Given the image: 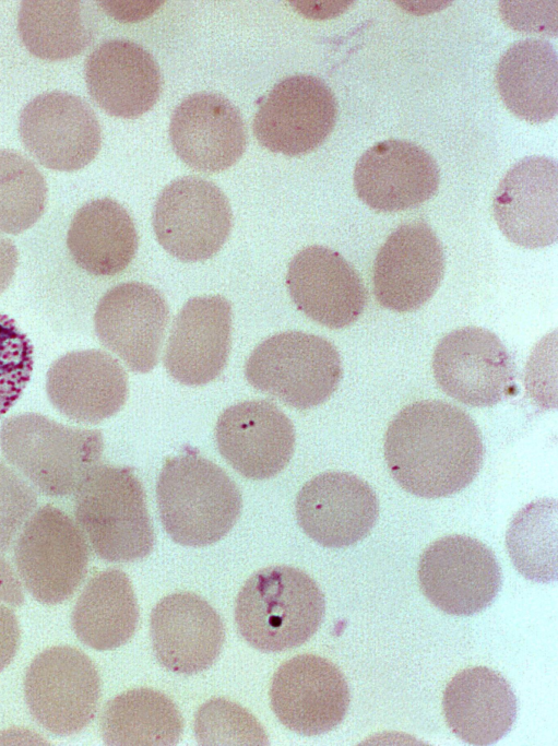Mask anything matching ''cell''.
<instances>
[{"label":"cell","instance_id":"1","mask_svg":"<svg viewBox=\"0 0 558 746\" xmlns=\"http://www.w3.org/2000/svg\"><path fill=\"white\" fill-rule=\"evenodd\" d=\"M384 458L394 481L423 498L453 495L477 476L482 434L462 408L439 400L417 401L391 421Z\"/></svg>","mask_w":558,"mask_h":746},{"label":"cell","instance_id":"2","mask_svg":"<svg viewBox=\"0 0 558 746\" xmlns=\"http://www.w3.org/2000/svg\"><path fill=\"white\" fill-rule=\"evenodd\" d=\"M156 500L170 538L192 547L206 546L225 536L242 507L235 482L194 451L165 461L156 484Z\"/></svg>","mask_w":558,"mask_h":746},{"label":"cell","instance_id":"3","mask_svg":"<svg viewBox=\"0 0 558 746\" xmlns=\"http://www.w3.org/2000/svg\"><path fill=\"white\" fill-rule=\"evenodd\" d=\"M324 611V595L309 575L290 566H271L254 572L240 589L235 621L251 647L281 652L308 641Z\"/></svg>","mask_w":558,"mask_h":746},{"label":"cell","instance_id":"4","mask_svg":"<svg viewBox=\"0 0 558 746\" xmlns=\"http://www.w3.org/2000/svg\"><path fill=\"white\" fill-rule=\"evenodd\" d=\"M74 517L94 553L106 561H135L153 549L145 492L129 467L96 465L74 492Z\"/></svg>","mask_w":558,"mask_h":746},{"label":"cell","instance_id":"5","mask_svg":"<svg viewBox=\"0 0 558 746\" xmlns=\"http://www.w3.org/2000/svg\"><path fill=\"white\" fill-rule=\"evenodd\" d=\"M0 446L7 461L43 494L64 497L98 465L104 440L99 430L25 413L2 423Z\"/></svg>","mask_w":558,"mask_h":746},{"label":"cell","instance_id":"6","mask_svg":"<svg viewBox=\"0 0 558 746\" xmlns=\"http://www.w3.org/2000/svg\"><path fill=\"white\" fill-rule=\"evenodd\" d=\"M342 374L336 347L322 336L301 331L270 336L245 365L253 388L298 410L325 402L337 389Z\"/></svg>","mask_w":558,"mask_h":746},{"label":"cell","instance_id":"7","mask_svg":"<svg viewBox=\"0 0 558 746\" xmlns=\"http://www.w3.org/2000/svg\"><path fill=\"white\" fill-rule=\"evenodd\" d=\"M88 559L86 537L78 523L51 505L29 517L14 547L15 566L26 590L50 605L73 595L85 578Z\"/></svg>","mask_w":558,"mask_h":746},{"label":"cell","instance_id":"8","mask_svg":"<svg viewBox=\"0 0 558 746\" xmlns=\"http://www.w3.org/2000/svg\"><path fill=\"white\" fill-rule=\"evenodd\" d=\"M24 694L32 717L47 731L71 735L94 719L100 697V678L81 650L56 646L29 664Z\"/></svg>","mask_w":558,"mask_h":746},{"label":"cell","instance_id":"9","mask_svg":"<svg viewBox=\"0 0 558 746\" xmlns=\"http://www.w3.org/2000/svg\"><path fill=\"white\" fill-rule=\"evenodd\" d=\"M233 214L223 191L195 176L178 178L159 193L152 224L161 246L183 262L203 261L224 245Z\"/></svg>","mask_w":558,"mask_h":746},{"label":"cell","instance_id":"10","mask_svg":"<svg viewBox=\"0 0 558 746\" xmlns=\"http://www.w3.org/2000/svg\"><path fill=\"white\" fill-rule=\"evenodd\" d=\"M417 575L425 596L442 612L456 616L488 607L502 584L492 550L461 534L432 542L419 558Z\"/></svg>","mask_w":558,"mask_h":746},{"label":"cell","instance_id":"11","mask_svg":"<svg viewBox=\"0 0 558 746\" xmlns=\"http://www.w3.org/2000/svg\"><path fill=\"white\" fill-rule=\"evenodd\" d=\"M337 102L321 79L295 74L280 81L260 104L253 119V134L273 153L287 156L308 154L332 132Z\"/></svg>","mask_w":558,"mask_h":746},{"label":"cell","instance_id":"12","mask_svg":"<svg viewBox=\"0 0 558 746\" xmlns=\"http://www.w3.org/2000/svg\"><path fill=\"white\" fill-rule=\"evenodd\" d=\"M432 371L438 386L454 400L491 406L513 388L514 364L499 338L478 327L451 331L437 344Z\"/></svg>","mask_w":558,"mask_h":746},{"label":"cell","instance_id":"13","mask_svg":"<svg viewBox=\"0 0 558 746\" xmlns=\"http://www.w3.org/2000/svg\"><path fill=\"white\" fill-rule=\"evenodd\" d=\"M19 131L27 151L43 166L73 171L97 155L102 130L92 107L60 91L40 94L23 108Z\"/></svg>","mask_w":558,"mask_h":746},{"label":"cell","instance_id":"14","mask_svg":"<svg viewBox=\"0 0 558 746\" xmlns=\"http://www.w3.org/2000/svg\"><path fill=\"white\" fill-rule=\"evenodd\" d=\"M270 701L287 729L312 736L332 731L344 720L351 695L335 664L320 655L299 654L275 671Z\"/></svg>","mask_w":558,"mask_h":746},{"label":"cell","instance_id":"15","mask_svg":"<svg viewBox=\"0 0 558 746\" xmlns=\"http://www.w3.org/2000/svg\"><path fill=\"white\" fill-rule=\"evenodd\" d=\"M444 274L442 245L423 221L396 227L380 247L372 286L378 303L396 312L419 309L437 292Z\"/></svg>","mask_w":558,"mask_h":746},{"label":"cell","instance_id":"16","mask_svg":"<svg viewBox=\"0 0 558 746\" xmlns=\"http://www.w3.org/2000/svg\"><path fill=\"white\" fill-rule=\"evenodd\" d=\"M168 320V305L156 288L128 282L103 295L94 315V327L102 344L130 370L149 372L158 363Z\"/></svg>","mask_w":558,"mask_h":746},{"label":"cell","instance_id":"17","mask_svg":"<svg viewBox=\"0 0 558 746\" xmlns=\"http://www.w3.org/2000/svg\"><path fill=\"white\" fill-rule=\"evenodd\" d=\"M295 512L299 526L314 542L330 548L364 540L379 516V500L370 485L347 472H324L299 490Z\"/></svg>","mask_w":558,"mask_h":746},{"label":"cell","instance_id":"18","mask_svg":"<svg viewBox=\"0 0 558 746\" xmlns=\"http://www.w3.org/2000/svg\"><path fill=\"white\" fill-rule=\"evenodd\" d=\"M494 217L501 233L524 248L554 244L558 236V166L547 156L515 163L498 185Z\"/></svg>","mask_w":558,"mask_h":746},{"label":"cell","instance_id":"19","mask_svg":"<svg viewBox=\"0 0 558 746\" xmlns=\"http://www.w3.org/2000/svg\"><path fill=\"white\" fill-rule=\"evenodd\" d=\"M357 197L379 212L416 208L432 198L440 182L434 157L419 145L400 139L376 143L354 168Z\"/></svg>","mask_w":558,"mask_h":746},{"label":"cell","instance_id":"20","mask_svg":"<svg viewBox=\"0 0 558 746\" xmlns=\"http://www.w3.org/2000/svg\"><path fill=\"white\" fill-rule=\"evenodd\" d=\"M215 438L222 457L251 479H266L284 470L296 439L290 419L265 400L244 401L223 411Z\"/></svg>","mask_w":558,"mask_h":746},{"label":"cell","instance_id":"21","mask_svg":"<svg viewBox=\"0 0 558 746\" xmlns=\"http://www.w3.org/2000/svg\"><path fill=\"white\" fill-rule=\"evenodd\" d=\"M178 157L202 173H218L236 164L247 144L239 109L217 93L200 92L182 99L169 123Z\"/></svg>","mask_w":558,"mask_h":746},{"label":"cell","instance_id":"22","mask_svg":"<svg viewBox=\"0 0 558 746\" xmlns=\"http://www.w3.org/2000/svg\"><path fill=\"white\" fill-rule=\"evenodd\" d=\"M286 285L300 311L331 329L354 323L367 303L359 273L337 251L323 246L306 247L293 257Z\"/></svg>","mask_w":558,"mask_h":746},{"label":"cell","instance_id":"23","mask_svg":"<svg viewBox=\"0 0 558 746\" xmlns=\"http://www.w3.org/2000/svg\"><path fill=\"white\" fill-rule=\"evenodd\" d=\"M150 628L156 659L178 674L191 675L211 667L225 640L217 612L190 592L163 597L152 609Z\"/></svg>","mask_w":558,"mask_h":746},{"label":"cell","instance_id":"24","mask_svg":"<svg viewBox=\"0 0 558 746\" xmlns=\"http://www.w3.org/2000/svg\"><path fill=\"white\" fill-rule=\"evenodd\" d=\"M231 307L219 296L190 298L174 320L164 365L187 386H203L217 378L230 351Z\"/></svg>","mask_w":558,"mask_h":746},{"label":"cell","instance_id":"25","mask_svg":"<svg viewBox=\"0 0 558 746\" xmlns=\"http://www.w3.org/2000/svg\"><path fill=\"white\" fill-rule=\"evenodd\" d=\"M46 391L61 414L79 423L95 424L123 406L128 378L109 354L99 350L75 351L50 366Z\"/></svg>","mask_w":558,"mask_h":746},{"label":"cell","instance_id":"26","mask_svg":"<svg viewBox=\"0 0 558 746\" xmlns=\"http://www.w3.org/2000/svg\"><path fill=\"white\" fill-rule=\"evenodd\" d=\"M91 97L107 114L134 119L158 100L162 73L154 57L128 39L99 44L85 61Z\"/></svg>","mask_w":558,"mask_h":746},{"label":"cell","instance_id":"27","mask_svg":"<svg viewBox=\"0 0 558 746\" xmlns=\"http://www.w3.org/2000/svg\"><path fill=\"white\" fill-rule=\"evenodd\" d=\"M442 710L450 730L471 745H491L515 722L518 703L504 677L486 666L460 671L442 695Z\"/></svg>","mask_w":558,"mask_h":746},{"label":"cell","instance_id":"28","mask_svg":"<svg viewBox=\"0 0 558 746\" xmlns=\"http://www.w3.org/2000/svg\"><path fill=\"white\" fill-rule=\"evenodd\" d=\"M506 107L530 123L551 120L558 111V58L554 46L527 38L510 46L496 69Z\"/></svg>","mask_w":558,"mask_h":746},{"label":"cell","instance_id":"29","mask_svg":"<svg viewBox=\"0 0 558 746\" xmlns=\"http://www.w3.org/2000/svg\"><path fill=\"white\" fill-rule=\"evenodd\" d=\"M139 238L128 211L110 198L92 200L74 214L67 246L74 262L96 276L122 272L135 257Z\"/></svg>","mask_w":558,"mask_h":746},{"label":"cell","instance_id":"30","mask_svg":"<svg viewBox=\"0 0 558 746\" xmlns=\"http://www.w3.org/2000/svg\"><path fill=\"white\" fill-rule=\"evenodd\" d=\"M139 607L129 577L119 569H106L90 579L71 617L76 637L98 650L126 644L139 623Z\"/></svg>","mask_w":558,"mask_h":746},{"label":"cell","instance_id":"31","mask_svg":"<svg viewBox=\"0 0 558 746\" xmlns=\"http://www.w3.org/2000/svg\"><path fill=\"white\" fill-rule=\"evenodd\" d=\"M100 731L106 745L169 746L179 742L183 720L167 695L152 688H135L106 703Z\"/></svg>","mask_w":558,"mask_h":746},{"label":"cell","instance_id":"32","mask_svg":"<svg viewBox=\"0 0 558 746\" xmlns=\"http://www.w3.org/2000/svg\"><path fill=\"white\" fill-rule=\"evenodd\" d=\"M83 1H22L17 29L26 49L40 59L64 60L93 40Z\"/></svg>","mask_w":558,"mask_h":746},{"label":"cell","instance_id":"33","mask_svg":"<svg viewBox=\"0 0 558 746\" xmlns=\"http://www.w3.org/2000/svg\"><path fill=\"white\" fill-rule=\"evenodd\" d=\"M510 558L526 579L551 582L557 579V502L539 499L513 518L506 540Z\"/></svg>","mask_w":558,"mask_h":746},{"label":"cell","instance_id":"34","mask_svg":"<svg viewBox=\"0 0 558 746\" xmlns=\"http://www.w3.org/2000/svg\"><path fill=\"white\" fill-rule=\"evenodd\" d=\"M47 183L28 158L0 150V232L19 234L34 225L47 203Z\"/></svg>","mask_w":558,"mask_h":746},{"label":"cell","instance_id":"35","mask_svg":"<svg viewBox=\"0 0 558 746\" xmlns=\"http://www.w3.org/2000/svg\"><path fill=\"white\" fill-rule=\"evenodd\" d=\"M194 733L200 745H268L269 738L253 714L240 704L212 698L198 709Z\"/></svg>","mask_w":558,"mask_h":746},{"label":"cell","instance_id":"36","mask_svg":"<svg viewBox=\"0 0 558 746\" xmlns=\"http://www.w3.org/2000/svg\"><path fill=\"white\" fill-rule=\"evenodd\" d=\"M33 346L15 321L0 313V418L19 400L33 370Z\"/></svg>","mask_w":558,"mask_h":746},{"label":"cell","instance_id":"37","mask_svg":"<svg viewBox=\"0 0 558 746\" xmlns=\"http://www.w3.org/2000/svg\"><path fill=\"white\" fill-rule=\"evenodd\" d=\"M33 487L0 461V552H5L36 507Z\"/></svg>","mask_w":558,"mask_h":746},{"label":"cell","instance_id":"38","mask_svg":"<svg viewBox=\"0 0 558 746\" xmlns=\"http://www.w3.org/2000/svg\"><path fill=\"white\" fill-rule=\"evenodd\" d=\"M20 640V627L16 615L8 606L0 603V672L14 658Z\"/></svg>","mask_w":558,"mask_h":746},{"label":"cell","instance_id":"39","mask_svg":"<svg viewBox=\"0 0 558 746\" xmlns=\"http://www.w3.org/2000/svg\"><path fill=\"white\" fill-rule=\"evenodd\" d=\"M0 600L12 606L24 603L21 583L10 564L0 556Z\"/></svg>","mask_w":558,"mask_h":746},{"label":"cell","instance_id":"40","mask_svg":"<svg viewBox=\"0 0 558 746\" xmlns=\"http://www.w3.org/2000/svg\"><path fill=\"white\" fill-rule=\"evenodd\" d=\"M103 8L114 17L117 20L123 21H129V17L134 16L138 20L143 19L149 16L152 12H154L155 9L158 8V5L162 4V2H141L139 7H136L138 2L133 3L132 7H129V3L127 2H100Z\"/></svg>","mask_w":558,"mask_h":746},{"label":"cell","instance_id":"41","mask_svg":"<svg viewBox=\"0 0 558 746\" xmlns=\"http://www.w3.org/2000/svg\"><path fill=\"white\" fill-rule=\"evenodd\" d=\"M17 265V250L5 238L0 237V294L11 283Z\"/></svg>","mask_w":558,"mask_h":746}]
</instances>
